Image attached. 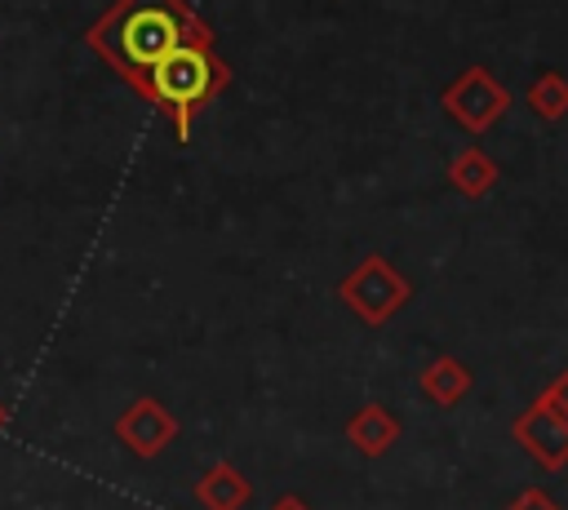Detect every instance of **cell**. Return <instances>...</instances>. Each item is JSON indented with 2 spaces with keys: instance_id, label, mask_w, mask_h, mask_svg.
<instances>
[{
  "instance_id": "cell-1",
  "label": "cell",
  "mask_w": 568,
  "mask_h": 510,
  "mask_svg": "<svg viewBox=\"0 0 568 510\" xmlns=\"http://www.w3.org/2000/svg\"><path fill=\"white\" fill-rule=\"evenodd\" d=\"M191 40H213V27L186 0H111L84 31V44L133 93L164 53Z\"/></svg>"
},
{
  "instance_id": "cell-2",
  "label": "cell",
  "mask_w": 568,
  "mask_h": 510,
  "mask_svg": "<svg viewBox=\"0 0 568 510\" xmlns=\"http://www.w3.org/2000/svg\"><path fill=\"white\" fill-rule=\"evenodd\" d=\"M231 84V67L217 58L213 40H191L178 44L173 53H164L146 80L138 84V98L151 102L169 124H173V142H191V129L200 120V111Z\"/></svg>"
},
{
  "instance_id": "cell-3",
  "label": "cell",
  "mask_w": 568,
  "mask_h": 510,
  "mask_svg": "<svg viewBox=\"0 0 568 510\" xmlns=\"http://www.w3.org/2000/svg\"><path fill=\"white\" fill-rule=\"evenodd\" d=\"M337 302L351 306L364 324L382 328L413 302V279L404 271H395L382 253H368L337 279Z\"/></svg>"
},
{
  "instance_id": "cell-4",
  "label": "cell",
  "mask_w": 568,
  "mask_h": 510,
  "mask_svg": "<svg viewBox=\"0 0 568 510\" xmlns=\"http://www.w3.org/2000/svg\"><path fill=\"white\" fill-rule=\"evenodd\" d=\"M439 106H444V115H453L466 133H488L501 115H506V106H510V93H506V84L488 71V67H462L444 89H439Z\"/></svg>"
},
{
  "instance_id": "cell-5",
  "label": "cell",
  "mask_w": 568,
  "mask_h": 510,
  "mask_svg": "<svg viewBox=\"0 0 568 510\" xmlns=\"http://www.w3.org/2000/svg\"><path fill=\"white\" fill-rule=\"evenodd\" d=\"M515 443L541 466V470H564L568 466V417H559L555 408H546L541 399H532L515 421H510Z\"/></svg>"
},
{
  "instance_id": "cell-6",
  "label": "cell",
  "mask_w": 568,
  "mask_h": 510,
  "mask_svg": "<svg viewBox=\"0 0 568 510\" xmlns=\"http://www.w3.org/2000/svg\"><path fill=\"white\" fill-rule=\"evenodd\" d=\"M178 417L160 404V399H151V395H142V399H133L120 417H115V439L133 452V457H160L173 439H178Z\"/></svg>"
},
{
  "instance_id": "cell-7",
  "label": "cell",
  "mask_w": 568,
  "mask_h": 510,
  "mask_svg": "<svg viewBox=\"0 0 568 510\" xmlns=\"http://www.w3.org/2000/svg\"><path fill=\"white\" fill-rule=\"evenodd\" d=\"M417 386H422V395H426L435 408H453V404H462V399L470 395L475 377H470V368H466L457 355H435V359L422 364Z\"/></svg>"
},
{
  "instance_id": "cell-8",
  "label": "cell",
  "mask_w": 568,
  "mask_h": 510,
  "mask_svg": "<svg viewBox=\"0 0 568 510\" xmlns=\"http://www.w3.org/2000/svg\"><path fill=\"white\" fill-rule=\"evenodd\" d=\"M346 439H351L364 457H382V452H390L395 439H399V417H395L386 404H364V408L351 412Z\"/></svg>"
},
{
  "instance_id": "cell-9",
  "label": "cell",
  "mask_w": 568,
  "mask_h": 510,
  "mask_svg": "<svg viewBox=\"0 0 568 510\" xmlns=\"http://www.w3.org/2000/svg\"><path fill=\"white\" fill-rule=\"evenodd\" d=\"M195 501L204 510H244L253 501V483L231 466V461H213L200 479H195Z\"/></svg>"
},
{
  "instance_id": "cell-10",
  "label": "cell",
  "mask_w": 568,
  "mask_h": 510,
  "mask_svg": "<svg viewBox=\"0 0 568 510\" xmlns=\"http://www.w3.org/2000/svg\"><path fill=\"white\" fill-rule=\"evenodd\" d=\"M497 182H501V169L484 146H462L453 155V164H448V186L457 195H466V200H484Z\"/></svg>"
},
{
  "instance_id": "cell-11",
  "label": "cell",
  "mask_w": 568,
  "mask_h": 510,
  "mask_svg": "<svg viewBox=\"0 0 568 510\" xmlns=\"http://www.w3.org/2000/svg\"><path fill=\"white\" fill-rule=\"evenodd\" d=\"M524 102H528V111H532L537 120H546V124L564 120V115H568V75H564V71H541V75H532V84L524 89Z\"/></svg>"
},
{
  "instance_id": "cell-12",
  "label": "cell",
  "mask_w": 568,
  "mask_h": 510,
  "mask_svg": "<svg viewBox=\"0 0 568 510\" xmlns=\"http://www.w3.org/2000/svg\"><path fill=\"white\" fill-rule=\"evenodd\" d=\"M546 408H555L559 417H568V368L564 373H555L546 386H541V395H537Z\"/></svg>"
},
{
  "instance_id": "cell-13",
  "label": "cell",
  "mask_w": 568,
  "mask_h": 510,
  "mask_svg": "<svg viewBox=\"0 0 568 510\" xmlns=\"http://www.w3.org/2000/svg\"><path fill=\"white\" fill-rule=\"evenodd\" d=\"M506 510H564V506H559V501H555L546 488H524V492H519V497H515Z\"/></svg>"
},
{
  "instance_id": "cell-14",
  "label": "cell",
  "mask_w": 568,
  "mask_h": 510,
  "mask_svg": "<svg viewBox=\"0 0 568 510\" xmlns=\"http://www.w3.org/2000/svg\"><path fill=\"white\" fill-rule=\"evenodd\" d=\"M266 510H311V506H306V501H302L297 492H284V497H275V501H271Z\"/></svg>"
},
{
  "instance_id": "cell-15",
  "label": "cell",
  "mask_w": 568,
  "mask_h": 510,
  "mask_svg": "<svg viewBox=\"0 0 568 510\" xmlns=\"http://www.w3.org/2000/svg\"><path fill=\"white\" fill-rule=\"evenodd\" d=\"M4 426H9V408L0 404V430H4Z\"/></svg>"
}]
</instances>
